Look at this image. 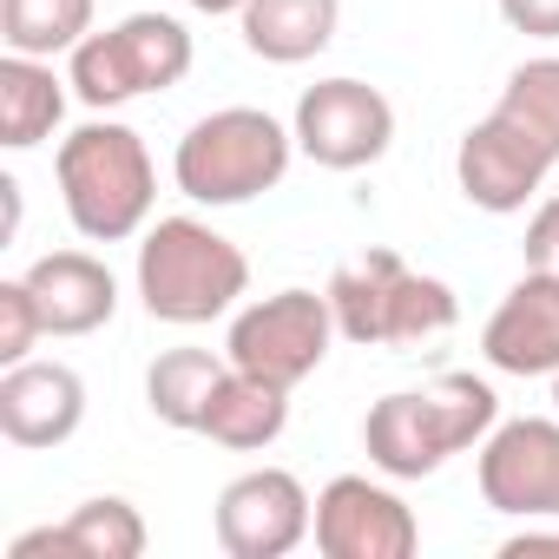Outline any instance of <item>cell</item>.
<instances>
[{"mask_svg": "<svg viewBox=\"0 0 559 559\" xmlns=\"http://www.w3.org/2000/svg\"><path fill=\"white\" fill-rule=\"evenodd\" d=\"M526 270H546V276H559V191L552 198H539V211L526 217Z\"/></svg>", "mask_w": 559, "mask_h": 559, "instance_id": "cell-24", "label": "cell"}, {"mask_svg": "<svg viewBox=\"0 0 559 559\" xmlns=\"http://www.w3.org/2000/svg\"><path fill=\"white\" fill-rule=\"evenodd\" d=\"M191 8H198V14H211V21H217V14H243V0H191Z\"/></svg>", "mask_w": 559, "mask_h": 559, "instance_id": "cell-28", "label": "cell"}, {"mask_svg": "<svg viewBox=\"0 0 559 559\" xmlns=\"http://www.w3.org/2000/svg\"><path fill=\"white\" fill-rule=\"evenodd\" d=\"M493 421H500L493 382L454 369V376H435L421 389L382 395L362 421V448H369V467H382L389 480H428L454 454L480 448L493 435Z\"/></svg>", "mask_w": 559, "mask_h": 559, "instance_id": "cell-1", "label": "cell"}, {"mask_svg": "<svg viewBox=\"0 0 559 559\" xmlns=\"http://www.w3.org/2000/svg\"><path fill=\"white\" fill-rule=\"evenodd\" d=\"M290 158H297V132L284 119H270L263 106H217L178 139L171 178L191 204L224 211V204H250L276 191Z\"/></svg>", "mask_w": 559, "mask_h": 559, "instance_id": "cell-5", "label": "cell"}, {"mask_svg": "<svg viewBox=\"0 0 559 559\" xmlns=\"http://www.w3.org/2000/svg\"><path fill=\"white\" fill-rule=\"evenodd\" d=\"M211 526L230 559H284L317 533V500L290 467H250L217 493Z\"/></svg>", "mask_w": 559, "mask_h": 559, "instance_id": "cell-10", "label": "cell"}, {"mask_svg": "<svg viewBox=\"0 0 559 559\" xmlns=\"http://www.w3.org/2000/svg\"><path fill=\"white\" fill-rule=\"evenodd\" d=\"M224 369H230V356L217 362L211 349H165V356L145 369V408H152L165 428L198 435L204 402H211V389H217V376H224Z\"/></svg>", "mask_w": 559, "mask_h": 559, "instance_id": "cell-20", "label": "cell"}, {"mask_svg": "<svg viewBox=\"0 0 559 559\" xmlns=\"http://www.w3.org/2000/svg\"><path fill=\"white\" fill-rule=\"evenodd\" d=\"M93 34V0H0V40L8 53H73Z\"/></svg>", "mask_w": 559, "mask_h": 559, "instance_id": "cell-21", "label": "cell"}, {"mask_svg": "<svg viewBox=\"0 0 559 559\" xmlns=\"http://www.w3.org/2000/svg\"><path fill=\"white\" fill-rule=\"evenodd\" d=\"M67 86L73 80H60L53 60H34V53L0 60V145L34 152L40 139H53L67 119Z\"/></svg>", "mask_w": 559, "mask_h": 559, "instance_id": "cell-19", "label": "cell"}, {"mask_svg": "<svg viewBox=\"0 0 559 559\" xmlns=\"http://www.w3.org/2000/svg\"><path fill=\"white\" fill-rule=\"evenodd\" d=\"M243 47L270 67H304L317 53H330L336 27H343V0H243Z\"/></svg>", "mask_w": 559, "mask_h": 559, "instance_id": "cell-17", "label": "cell"}, {"mask_svg": "<svg viewBox=\"0 0 559 559\" xmlns=\"http://www.w3.org/2000/svg\"><path fill=\"white\" fill-rule=\"evenodd\" d=\"M198 47H191V27L171 21V14H126L112 21L106 34H86L73 47V99L93 106V112H112L126 99H145V93H171L185 73H191Z\"/></svg>", "mask_w": 559, "mask_h": 559, "instance_id": "cell-6", "label": "cell"}, {"mask_svg": "<svg viewBox=\"0 0 559 559\" xmlns=\"http://www.w3.org/2000/svg\"><path fill=\"white\" fill-rule=\"evenodd\" d=\"M480 356L500 376H559V276H520L480 330Z\"/></svg>", "mask_w": 559, "mask_h": 559, "instance_id": "cell-13", "label": "cell"}, {"mask_svg": "<svg viewBox=\"0 0 559 559\" xmlns=\"http://www.w3.org/2000/svg\"><path fill=\"white\" fill-rule=\"evenodd\" d=\"M40 336H47V323H40V304L27 290V276H8V284H0V369L27 362Z\"/></svg>", "mask_w": 559, "mask_h": 559, "instance_id": "cell-23", "label": "cell"}, {"mask_svg": "<svg viewBox=\"0 0 559 559\" xmlns=\"http://www.w3.org/2000/svg\"><path fill=\"white\" fill-rule=\"evenodd\" d=\"M500 552H507V559H526V552H559V533H533V526H520L513 539H500Z\"/></svg>", "mask_w": 559, "mask_h": 559, "instance_id": "cell-26", "label": "cell"}, {"mask_svg": "<svg viewBox=\"0 0 559 559\" xmlns=\"http://www.w3.org/2000/svg\"><path fill=\"white\" fill-rule=\"evenodd\" d=\"M500 106L513 119H526L552 152H559V53H539V60H520L500 86Z\"/></svg>", "mask_w": 559, "mask_h": 559, "instance_id": "cell-22", "label": "cell"}, {"mask_svg": "<svg viewBox=\"0 0 559 559\" xmlns=\"http://www.w3.org/2000/svg\"><path fill=\"white\" fill-rule=\"evenodd\" d=\"M421 546L415 507L369 480V474H336L317 493V552L323 559H408Z\"/></svg>", "mask_w": 559, "mask_h": 559, "instance_id": "cell-12", "label": "cell"}, {"mask_svg": "<svg viewBox=\"0 0 559 559\" xmlns=\"http://www.w3.org/2000/svg\"><path fill=\"white\" fill-rule=\"evenodd\" d=\"M336 310H330V290H276V297H257L250 310L230 317V336H224V356L230 369L257 376V382H276V389H297L323 369L330 343H336Z\"/></svg>", "mask_w": 559, "mask_h": 559, "instance_id": "cell-7", "label": "cell"}, {"mask_svg": "<svg viewBox=\"0 0 559 559\" xmlns=\"http://www.w3.org/2000/svg\"><path fill=\"white\" fill-rule=\"evenodd\" d=\"M53 178H60V204L86 243H126L152 224L158 171H152L145 139L119 119H86L80 132H67L53 152Z\"/></svg>", "mask_w": 559, "mask_h": 559, "instance_id": "cell-2", "label": "cell"}, {"mask_svg": "<svg viewBox=\"0 0 559 559\" xmlns=\"http://www.w3.org/2000/svg\"><path fill=\"white\" fill-rule=\"evenodd\" d=\"M552 408H559V376H552Z\"/></svg>", "mask_w": 559, "mask_h": 559, "instance_id": "cell-29", "label": "cell"}, {"mask_svg": "<svg viewBox=\"0 0 559 559\" xmlns=\"http://www.w3.org/2000/svg\"><path fill=\"white\" fill-rule=\"evenodd\" d=\"M145 513L126 500V493H99V500H80L60 526H34L8 546V559H47V552H67V559H139L145 552Z\"/></svg>", "mask_w": 559, "mask_h": 559, "instance_id": "cell-16", "label": "cell"}, {"mask_svg": "<svg viewBox=\"0 0 559 559\" xmlns=\"http://www.w3.org/2000/svg\"><path fill=\"white\" fill-rule=\"evenodd\" d=\"M0 198H8V237H21V178H0Z\"/></svg>", "mask_w": 559, "mask_h": 559, "instance_id": "cell-27", "label": "cell"}, {"mask_svg": "<svg viewBox=\"0 0 559 559\" xmlns=\"http://www.w3.org/2000/svg\"><path fill=\"white\" fill-rule=\"evenodd\" d=\"M284 428H290V389L257 382L243 369H224L217 376V389L204 402V421H198V435L217 441V448H230V454H257V448H270Z\"/></svg>", "mask_w": 559, "mask_h": 559, "instance_id": "cell-18", "label": "cell"}, {"mask_svg": "<svg viewBox=\"0 0 559 559\" xmlns=\"http://www.w3.org/2000/svg\"><path fill=\"white\" fill-rule=\"evenodd\" d=\"M290 132H297V152L310 165H323V171H362V165H376L395 145V106H389L382 86L336 73V80H317L297 99Z\"/></svg>", "mask_w": 559, "mask_h": 559, "instance_id": "cell-8", "label": "cell"}, {"mask_svg": "<svg viewBox=\"0 0 559 559\" xmlns=\"http://www.w3.org/2000/svg\"><path fill=\"white\" fill-rule=\"evenodd\" d=\"M86 421V382L67 362H14L0 376V435L14 448H67Z\"/></svg>", "mask_w": 559, "mask_h": 559, "instance_id": "cell-14", "label": "cell"}, {"mask_svg": "<svg viewBox=\"0 0 559 559\" xmlns=\"http://www.w3.org/2000/svg\"><path fill=\"white\" fill-rule=\"evenodd\" d=\"M559 165V152L526 126L513 119L507 106H493L480 126L461 132V152H454V185L474 211H493V217H513L539 198L546 171Z\"/></svg>", "mask_w": 559, "mask_h": 559, "instance_id": "cell-9", "label": "cell"}, {"mask_svg": "<svg viewBox=\"0 0 559 559\" xmlns=\"http://www.w3.org/2000/svg\"><path fill=\"white\" fill-rule=\"evenodd\" d=\"M336 330L362 349H421L461 323V304L441 276L408 270L395 250H362L330 276Z\"/></svg>", "mask_w": 559, "mask_h": 559, "instance_id": "cell-4", "label": "cell"}, {"mask_svg": "<svg viewBox=\"0 0 559 559\" xmlns=\"http://www.w3.org/2000/svg\"><path fill=\"white\" fill-rule=\"evenodd\" d=\"M250 290V257L204 217H158L139 243V304L158 323L198 330L237 310Z\"/></svg>", "mask_w": 559, "mask_h": 559, "instance_id": "cell-3", "label": "cell"}, {"mask_svg": "<svg viewBox=\"0 0 559 559\" xmlns=\"http://www.w3.org/2000/svg\"><path fill=\"white\" fill-rule=\"evenodd\" d=\"M480 500L507 520H559V421L520 415L493 421L474 461Z\"/></svg>", "mask_w": 559, "mask_h": 559, "instance_id": "cell-11", "label": "cell"}, {"mask_svg": "<svg viewBox=\"0 0 559 559\" xmlns=\"http://www.w3.org/2000/svg\"><path fill=\"white\" fill-rule=\"evenodd\" d=\"M27 290L40 304L47 336H93L119 317V276L93 250H47L27 263Z\"/></svg>", "mask_w": 559, "mask_h": 559, "instance_id": "cell-15", "label": "cell"}, {"mask_svg": "<svg viewBox=\"0 0 559 559\" xmlns=\"http://www.w3.org/2000/svg\"><path fill=\"white\" fill-rule=\"evenodd\" d=\"M500 21L526 40H559V0H500Z\"/></svg>", "mask_w": 559, "mask_h": 559, "instance_id": "cell-25", "label": "cell"}]
</instances>
